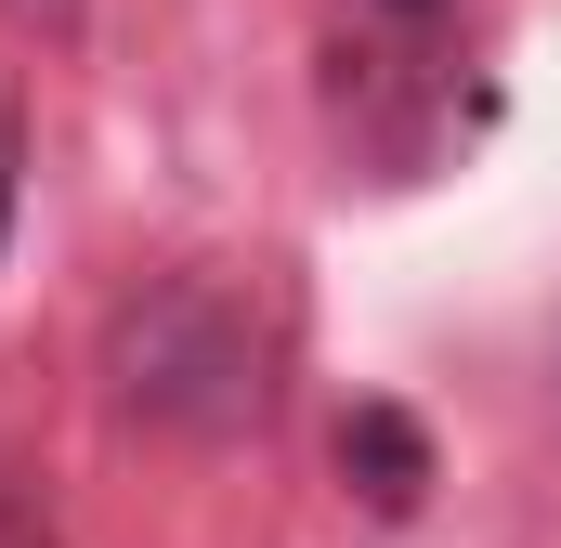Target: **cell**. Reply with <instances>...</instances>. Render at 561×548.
<instances>
[{"label": "cell", "mask_w": 561, "mask_h": 548, "mask_svg": "<svg viewBox=\"0 0 561 548\" xmlns=\"http://www.w3.org/2000/svg\"><path fill=\"white\" fill-rule=\"evenodd\" d=\"M13 13H39V26H66V13H79V0H13Z\"/></svg>", "instance_id": "cell-4"}, {"label": "cell", "mask_w": 561, "mask_h": 548, "mask_svg": "<svg viewBox=\"0 0 561 548\" xmlns=\"http://www.w3.org/2000/svg\"><path fill=\"white\" fill-rule=\"evenodd\" d=\"M379 13H444V0H379Z\"/></svg>", "instance_id": "cell-5"}, {"label": "cell", "mask_w": 561, "mask_h": 548, "mask_svg": "<svg viewBox=\"0 0 561 548\" xmlns=\"http://www.w3.org/2000/svg\"><path fill=\"white\" fill-rule=\"evenodd\" d=\"M340 470H353V496H366V510H392V523H405V510L431 496V431H419L405 406H353V418H340Z\"/></svg>", "instance_id": "cell-2"}, {"label": "cell", "mask_w": 561, "mask_h": 548, "mask_svg": "<svg viewBox=\"0 0 561 548\" xmlns=\"http://www.w3.org/2000/svg\"><path fill=\"white\" fill-rule=\"evenodd\" d=\"M13 196H26V132L0 118V249H13Z\"/></svg>", "instance_id": "cell-3"}, {"label": "cell", "mask_w": 561, "mask_h": 548, "mask_svg": "<svg viewBox=\"0 0 561 548\" xmlns=\"http://www.w3.org/2000/svg\"><path fill=\"white\" fill-rule=\"evenodd\" d=\"M105 379H118V418L170 431V444H222L275 392V340L222 274H157L105 327Z\"/></svg>", "instance_id": "cell-1"}]
</instances>
